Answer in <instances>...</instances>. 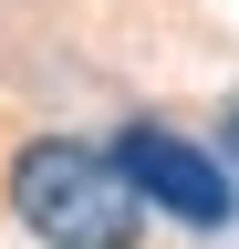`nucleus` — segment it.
Instances as JSON below:
<instances>
[{
  "label": "nucleus",
  "mask_w": 239,
  "mask_h": 249,
  "mask_svg": "<svg viewBox=\"0 0 239 249\" xmlns=\"http://www.w3.org/2000/svg\"><path fill=\"white\" fill-rule=\"evenodd\" d=\"M114 177L135 187V208H166L187 229H219L229 218V166L208 145H187L177 124H125L114 135Z\"/></svg>",
  "instance_id": "f03ea898"
},
{
  "label": "nucleus",
  "mask_w": 239,
  "mask_h": 249,
  "mask_svg": "<svg viewBox=\"0 0 239 249\" xmlns=\"http://www.w3.org/2000/svg\"><path fill=\"white\" fill-rule=\"evenodd\" d=\"M11 208H21V229L42 249H135V229H146V208L114 177V156L73 145V135H42V145L11 156Z\"/></svg>",
  "instance_id": "f257e3e1"
}]
</instances>
